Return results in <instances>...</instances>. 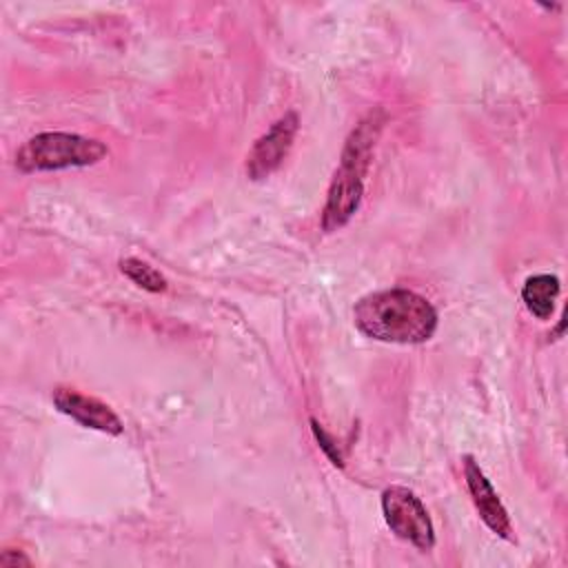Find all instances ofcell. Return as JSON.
<instances>
[{
  "label": "cell",
  "mask_w": 568,
  "mask_h": 568,
  "mask_svg": "<svg viewBox=\"0 0 568 568\" xmlns=\"http://www.w3.org/2000/svg\"><path fill=\"white\" fill-rule=\"evenodd\" d=\"M355 326L377 342L422 344L437 328L433 304L408 288H388L364 295L353 311Z\"/></svg>",
  "instance_id": "cell-1"
},
{
  "label": "cell",
  "mask_w": 568,
  "mask_h": 568,
  "mask_svg": "<svg viewBox=\"0 0 568 568\" xmlns=\"http://www.w3.org/2000/svg\"><path fill=\"white\" fill-rule=\"evenodd\" d=\"M382 122H384L382 113L375 111L368 118H364L348 135L342 153V162L333 175L326 204L322 211L324 231L342 229L359 209V202L364 195V175H366Z\"/></svg>",
  "instance_id": "cell-2"
},
{
  "label": "cell",
  "mask_w": 568,
  "mask_h": 568,
  "mask_svg": "<svg viewBox=\"0 0 568 568\" xmlns=\"http://www.w3.org/2000/svg\"><path fill=\"white\" fill-rule=\"evenodd\" d=\"M106 146L100 140L78 133L47 131L38 133L22 144L16 155V166L22 173L62 171L78 166H93L106 158Z\"/></svg>",
  "instance_id": "cell-3"
},
{
  "label": "cell",
  "mask_w": 568,
  "mask_h": 568,
  "mask_svg": "<svg viewBox=\"0 0 568 568\" xmlns=\"http://www.w3.org/2000/svg\"><path fill=\"white\" fill-rule=\"evenodd\" d=\"M382 513L388 528L404 541L419 550H430L435 546L433 521L424 504L404 486H390L382 493Z\"/></svg>",
  "instance_id": "cell-4"
},
{
  "label": "cell",
  "mask_w": 568,
  "mask_h": 568,
  "mask_svg": "<svg viewBox=\"0 0 568 568\" xmlns=\"http://www.w3.org/2000/svg\"><path fill=\"white\" fill-rule=\"evenodd\" d=\"M297 113L288 111L271 124V129L255 140L246 155V175L251 180H264L286 160L293 140L297 135Z\"/></svg>",
  "instance_id": "cell-5"
},
{
  "label": "cell",
  "mask_w": 568,
  "mask_h": 568,
  "mask_svg": "<svg viewBox=\"0 0 568 568\" xmlns=\"http://www.w3.org/2000/svg\"><path fill=\"white\" fill-rule=\"evenodd\" d=\"M464 477H466V486L470 490L473 504L479 510V517L484 519V524L499 537L513 541L515 535H513L510 517H508L504 504L499 501L495 488L490 486V481L486 479V475L481 473V468L477 466V462L470 455L464 459Z\"/></svg>",
  "instance_id": "cell-6"
},
{
  "label": "cell",
  "mask_w": 568,
  "mask_h": 568,
  "mask_svg": "<svg viewBox=\"0 0 568 568\" xmlns=\"http://www.w3.org/2000/svg\"><path fill=\"white\" fill-rule=\"evenodd\" d=\"M53 404L60 413L69 415L78 424L87 428H95L109 435H120L124 430L120 417L100 399L82 395L73 388H55L53 393Z\"/></svg>",
  "instance_id": "cell-7"
},
{
  "label": "cell",
  "mask_w": 568,
  "mask_h": 568,
  "mask_svg": "<svg viewBox=\"0 0 568 568\" xmlns=\"http://www.w3.org/2000/svg\"><path fill=\"white\" fill-rule=\"evenodd\" d=\"M557 295H559V277L550 273H539L528 277L521 288V300L526 308L539 320H548L552 315Z\"/></svg>",
  "instance_id": "cell-8"
},
{
  "label": "cell",
  "mask_w": 568,
  "mask_h": 568,
  "mask_svg": "<svg viewBox=\"0 0 568 568\" xmlns=\"http://www.w3.org/2000/svg\"><path fill=\"white\" fill-rule=\"evenodd\" d=\"M120 268L122 273L133 282L138 284L140 288L149 291V293H162L166 291V280L160 271H155L151 264L138 260V257H124L120 262Z\"/></svg>",
  "instance_id": "cell-9"
},
{
  "label": "cell",
  "mask_w": 568,
  "mask_h": 568,
  "mask_svg": "<svg viewBox=\"0 0 568 568\" xmlns=\"http://www.w3.org/2000/svg\"><path fill=\"white\" fill-rule=\"evenodd\" d=\"M311 430H313V435H315V439L320 442V446H322V450L328 455V459L335 464V466H344V459H342V453H339V448H337V444H335V439L315 422V419H311Z\"/></svg>",
  "instance_id": "cell-10"
},
{
  "label": "cell",
  "mask_w": 568,
  "mask_h": 568,
  "mask_svg": "<svg viewBox=\"0 0 568 568\" xmlns=\"http://www.w3.org/2000/svg\"><path fill=\"white\" fill-rule=\"evenodd\" d=\"M0 566L4 568H18V566H31V559L27 555H22L20 550H4L0 555Z\"/></svg>",
  "instance_id": "cell-11"
}]
</instances>
